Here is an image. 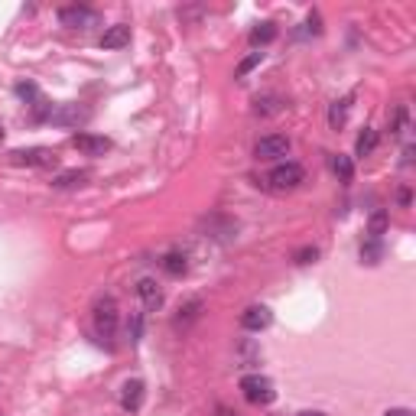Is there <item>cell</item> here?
Returning <instances> with one entry per match:
<instances>
[{
  "label": "cell",
  "mask_w": 416,
  "mask_h": 416,
  "mask_svg": "<svg viewBox=\"0 0 416 416\" xmlns=\"http://www.w3.org/2000/svg\"><path fill=\"white\" fill-rule=\"evenodd\" d=\"M403 127H407V108L400 104V108L393 111V118H391V130L393 134H403Z\"/></svg>",
  "instance_id": "22"
},
{
  "label": "cell",
  "mask_w": 416,
  "mask_h": 416,
  "mask_svg": "<svg viewBox=\"0 0 416 416\" xmlns=\"http://www.w3.org/2000/svg\"><path fill=\"white\" fill-rule=\"evenodd\" d=\"M303 179H306L303 166L293 163V160H286V163H280V166L270 172V189H277V192H289V189L303 186Z\"/></svg>",
  "instance_id": "4"
},
{
  "label": "cell",
  "mask_w": 416,
  "mask_h": 416,
  "mask_svg": "<svg viewBox=\"0 0 416 416\" xmlns=\"http://www.w3.org/2000/svg\"><path fill=\"white\" fill-rule=\"evenodd\" d=\"M277 36V26L273 23H257L254 30H251V46H267Z\"/></svg>",
  "instance_id": "17"
},
{
  "label": "cell",
  "mask_w": 416,
  "mask_h": 416,
  "mask_svg": "<svg viewBox=\"0 0 416 416\" xmlns=\"http://www.w3.org/2000/svg\"><path fill=\"white\" fill-rule=\"evenodd\" d=\"M163 270L170 273V277H182V273L189 270L186 254H179V251H170V254L163 257Z\"/></svg>",
  "instance_id": "15"
},
{
  "label": "cell",
  "mask_w": 416,
  "mask_h": 416,
  "mask_svg": "<svg viewBox=\"0 0 416 416\" xmlns=\"http://www.w3.org/2000/svg\"><path fill=\"white\" fill-rule=\"evenodd\" d=\"M260 62H263V52H251V56H247V59L238 65V78H244L247 72H251V68H257Z\"/></svg>",
  "instance_id": "21"
},
{
  "label": "cell",
  "mask_w": 416,
  "mask_h": 416,
  "mask_svg": "<svg viewBox=\"0 0 416 416\" xmlns=\"http://www.w3.org/2000/svg\"><path fill=\"white\" fill-rule=\"evenodd\" d=\"M296 416H325V413H319V410H303V413H296Z\"/></svg>",
  "instance_id": "28"
},
{
  "label": "cell",
  "mask_w": 416,
  "mask_h": 416,
  "mask_svg": "<svg viewBox=\"0 0 416 416\" xmlns=\"http://www.w3.org/2000/svg\"><path fill=\"white\" fill-rule=\"evenodd\" d=\"M137 296H140V303H144L146 309H160L163 306V289L156 280H150V277H144V280L137 283Z\"/></svg>",
  "instance_id": "9"
},
{
  "label": "cell",
  "mask_w": 416,
  "mask_h": 416,
  "mask_svg": "<svg viewBox=\"0 0 416 416\" xmlns=\"http://www.w3.org/2000/svg\"><path fill=\"white\" fill-rule=\"evenodd\" d=\"M130 43V26L127 23H114L104 30L101 36V49H124Z\"/></svg>",
  "instance_id": "10"
},
{
  "label": "cell",
  "mask_w": 416,
  "mask_h": 416,
  "mask_svg": "<svg viewBox=\"0 0 416 416\" xmlns=\"http://www.w3.org/2000/svg\"><path fill=\"white\" fill-rule=\"evenodd\" d=\"M270 322H273V313L267 306H247L244 313H241V325H244L247 332H263Z\"/></svg>",
  "instance_id": "8"
},
{
  "label": "cell",
  "mask_w": 416,
  "mask_h": 416,
  "mask_svg": "<svg viewBox=\"0 0 416 416\" xmlns=\"http://www.w3.org/2000/svg\"><path fill=\"white\" fill-rule=\"evenodd\" d=\"M315 257H319V247H303V251H296V263H313Z\"/></svg>",
  "instance_id": "25"
},
{
  "label": "cell",
  "mask_w": 416,
  "mask_h": 416,
  "mask_svg": "<svg viewBox=\"0 0 416 416\" xmlns=\"http://www.w3.org/2000/svg\"><path fill=\"white\" fill-rule=\"evenodd\" d=\"M94 332L101 339H114V332H118V303H114V296H101L94 303Z\"/></svg>",
  "instance_id": "2"
},
{
  "label": "cell",
  "mask_w": 416,
  "mask_h": 416,
  "mask_svg": "<svg viewBox=\"0 0 416 416\" xmlns=\"http://www.w3.org/2000/svg\"><path fill=\"white\" fill-rule=\"evenodd\" d=\"M140 335H144V315L137 313L134 319H130V341L137 345V341H140Z\"/></svg>",
  "instance_id": "24"
},
{
  "label": "cell",
  "mask_w": 416,
  "mask_h": 416,
  "mask_svg": "<svg viewBox=\"0 0 416 416\" xmlns=\"http://www.w3.org/2000/svg\"><path fill=\"white\" fill-rule=\"evenodd\" d=\"M381 257H384V244H381V241H367V244H361V260H365V263H371V267H374V263H381Z\"/></svg>",
  "instance_id": "18"
},
{
  "label": "cell",
  "mask_w": 416,
  "mask_h": 416,
  "mask_svg": "<svg viewBox=\"0 0 416 416\" xmlns=\"http://www.w3.org/2000/svg\"><path fill=\"white\" fill-rule=\"evenodd\" d=\"M345 114H348V101H335V104L329 108V124L339 130L341 124H345Z\"/></svg>",
  "instance_id": "20"
},
{
  "label": "cell",
  "mask_w": 416,
  "mask_h": 416,
  "mask_svg": "<svg viewBox=\"0 0 416 416\" xmlns=\"http://www.w3.org/2000/svg\"><path fill=\"white\" fill-rule=\"evenodd\" d=\"M10 160L17 166H56V153L46 146H33V150H13Z\"/></svg>",
  "instance_id": "6"
},
{
  "label": "cell",
  "mask_w": 416,
  "mask_h": 416,
  "mask_svg": "<svg viewBox=\"0 0 416 416\" xmlns=\"http://www.w3.org/2000/svg\"><path fill=\"white\" fill-rule=\"evenodd\" d=\"M72 146L82 150L85 156H104L111 150V140L108 137H98V134H75L72 137Z\"/></svg>",
  "instance_id": "7"
},
{
  "label": "cell",
  "mask_w": 416,
  "mask_h": 416,
  "mask_svg": "<svg viewBox=\"0 0 416 416\" xmlns=\"http://www.w3.org/2000/svg\"><path fill=\"white\" fill-rule=\"evenodd\" d=\"M88 111L78 108V104H62L59 111H49V120L52 124H78V120H85Z\"/></svg>",
  "instance_id": "12"
},
{
  "label": "cell",
  "mask_w": 416,
  "mask_h": 416,
  "mask_svg": "<svg viewBox=\"0 0 416 416\" xmlns=\"http://www.w3.org/2000/svg\"><path fill=\"white\" fill-rule=\"evenodd\" d=\"M98 10L85 7V4H68V7L59 10V23L68 26V30H88V26H98Z\"/></svg>",
  "instance_id": "3"
},
{
  "label": "cell",
  "mask_w": 416,
  "mask_h": 416,
  "mask_svg": "<svg viewBox=\"0 0 416 416\" xmlns=\"http://www.w3.org/2000/svg\"><path fill=\"white\" fill-rule=\"evenodd\" d=\"M384 231H387V212H374L371 215V225H367V234H371L374 241H381Z\"/></svg>",
  "instance_id": "19"
},
{
  "label": "cell",
  "mask_w": 416,
  "mask_h": 416,
  "mask_svg": "<svg viewBox=\"0 0 416 416\" xmlns=\"http://www.w3.org/2000/svg\"><path fill=\"white\" fill-rule=\"evenodd\" d=\"M384 416H413V410H407V407H393V410H387Z\"/></svg>",
  "instance_id": "26"
},
{
  "label": "cell",
  "mask_w": 416,
  "mask_h": 416,
  "mask_svg": "<svg viewBox=\"0 0 416 416\" xmlns=\"http://www.w3.org/2000/svg\"><path fill=\"white\" fill-rule=\"evenodd\" d=\"M17 94L23 98V101H36V98H39V88H36L33 82H20V85H17Z\"/></svg>",
  "instance_id": "23"
},
{
  "label": "cell",
  "mask_w": 416,
  "mask_h": 416,
  "mask_svg": "<svg viewBox=\"0 0 416 416\" xmlns=\"http://www.w3.org/2000/svg\"><path fill=\"white\" fill-rule=\"evenodd\" d=\"M397 202H400V205H410V189H400V192H397Z\"/></svg>",
  "instance_id": "27"
},
{
  "label": "cell",
  "mask_w": 416,
  "mask_h": 416,
  "mask_svg": "<svg viewBox=\"0 0 416 416\" xmlns=\"http://www.w3.org/2000/svg\"><path fill=\"white\" fill-rule=\"evenodd\" d=\"M286 153H289V137H283V134H267V137H260L254 146V156L257 160H267V163L286 160Z\"/></svg>",
  "instance_id": "5"
},
{
  "label": "cell",
  "mask_w": 416,
  "mask_h": 416,
  "mask_svg": "<svg viewBox=\"0 0 416 416\" xmlns=\"http://www.w3.org/2000/svg\"><path fill=\"white\" fill-rule=\"evenodd\" d=\"M85 179H88V172L68 170V172H59V176L52 179V186L56 189H78V186H85Z\"/></svg>",
  "instance_id": "14"
},
{
  "label": "cell",
  "mask_w": 416,
  "mask_h": 416,
  "mask_svg": "<svg viewBox=\"0 0 416 416\" xmlns=\"http://www.w3.org/2000/svg\"><path fill=\"white\" fill-rule=\"evenodd\" d=\"M241 393H244V400L254 403V407H267V403H273V397H277L273 381L263 377V374H247V377H241Z\"/></svg>",
  "instance_id": "1"
},
{
  "label": "cell",
  "mask_w": 416,
  "mask_h": 416,
  "mask_svg": "<svg viewBox=\"0 0 416 416\" xmlns=\"http://www.w3.org/2000/svg\"><path fill=\"white\" fill-rule=\"evenodd\" d=\"M377 130H371V127H365L361 134H358V144H355V156H371L374 150H377Z\"/></svg>",
  "instance_id": "13"
},
{
  "label": "cell",
  "mask_w": 416,
  "mask_h": 416,
  "mask_svg": "<svg viewBox=\"0 0 416 416\" xmlns=\"http://www.w3.org/2000/svg\"><path fill=\"white\" fill-rule=\"evenodd\" d=\"M332 170H335V176L341 179V182H351V179H355V163H351V156H335V160H332Z\"/></svg>",
  "instance_id": "16"
},
{
  "label": "cell",
  "mask_w": 416,
  "mask_h": 416,
  "mask_svg": "<svg viewBox=\"0 0 416 416\" xmlns=\"http://www.w3.org/2000/svg\"><path fill=\"white\" fill-rule=\"evenodd\" d=\"M140 403H144V381H127L124 387H120V407L137 413Z\"/></svg>",
  "instance_id": "11"
}]
</instances>
